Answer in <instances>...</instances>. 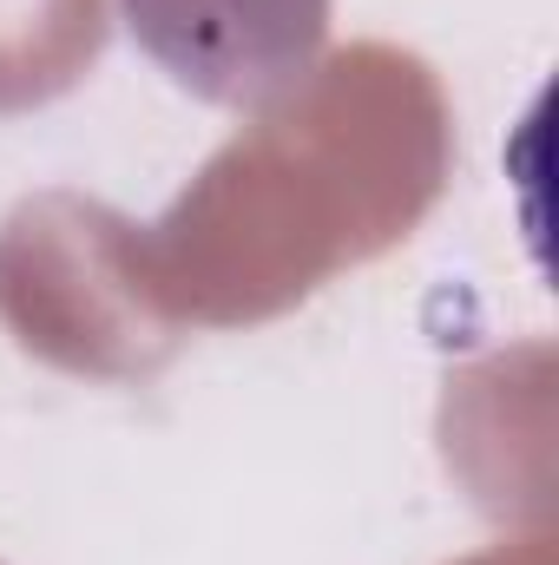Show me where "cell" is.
Returning a JSON list of instances; mask_svg holds the SVG:
<instances>
[{"label":"cell","mask_w":559,"mask_h":565,"mask_svg":"<svg viewBox=\"0 0 559 565\" xmlns=\"http://www.w3.org/2000/svg\"><path fill=\"white\" fill-rule=\"evenodd\" d=\"M447 99L415 53L349 46L257 113L158 224H126L139 302L238 329L283 316L309 289L382 257L441 198Z\"/></svg>","instance_id":"cell-1"},{"label":"cell","mask_w":559,"mask_h":565,"mask_svg":"<svg viewBox=\"0 0 559 565\" xmlns=\"http://www.w3.org/2000/svg\"><path fill=\"white\" fill-rule=\"evenodd\" d=\"M106 46V0H0V113L80 86Z\"/></svg>","instance_id":"cell-4"},{"label":"cell","mask_w":559,"mask_h":565,"mask_svg":"<svg viewBox=\"0 0 559 565\" xmlns=\"http://www.w3.org/2000/svg\"><path fill=\"white\" fill-rule=\"evenodd\" d=\"M0 322L66 375H151L178 335L139 302L126 217L73 191H46L0 224Z\"/></svg>","instance_id":"cell-2"},{"label":"cell","mask_w":559,"mask_h":565,"mask_svg":"<svg viewBox=\"0 0 559 565\" xmlns=\"http://www.w3.org/2000/svg\"><path fill=\"white\" fill-rule=\"evenodd\" d=\"M119 13L178 93L224 113L277 106L329 40V0H119Z\"/></svg>","instance_id":"cell-3"}]
</instances>
